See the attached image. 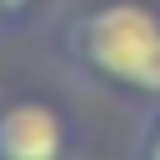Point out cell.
<instances>
[{
	"instance_id": "6da1fadb",
	"label": "cell",
	"mask_w": 160,
	"mask_h": 160,
	"mask_svg": "<svg viewBox=\"0 0 160 160\" xmlns=\"http://www.w3.org/2000/svg\"><path fill=\"white\" fill-rule=\"evenodd\" d=\"M60 55L90 85L125 100H160V10L145 0H95L60 25Z\"/></svg>"
},
{
	"instance_id": "7a4b0ae2",
	"label": "cell",
	"mask_w": 160,
	"mask_h": 160,
	"mask_svg": "<svg viewBox=\"0 0 160 160\" xmlns=\"http://www.w3.org/2000/svg\"><path fill=\"white\" fill-rule=\"evenodd\" d=\"M65 115L40 95H15L0 105V160H65Z\"/></svg>"
},
{
	"instance_id": "3957f363",
	"label": "cell",
	"mask_w": 160,
	"mask_h": 160,
	"mask_svg": "<svg viewBox=\"0 0 160 160\" xmlns=\"http://www.w3.org/2000/svg\"><path fill=\"white\" fill-rule=\"evenodd\" d=\"M35 5H40V0H0V40L15 35V30L35 15Z\"/></svg>"
},
{
	"instance_id": "277c9868",
	"label": "cell",
	"mask_w": 160,
	"mask_h": 160,
	"mask_svg": "<svg viewBox=\"0 0 160 160\" xmlns=\"http://www.w3.org/2000/svg\"><path fill=\"white\" fill-rule=\"evenodd\" d=\"M135 160H160V110L140 125V145H135Z\"/></svg>"
}]
</instances>
